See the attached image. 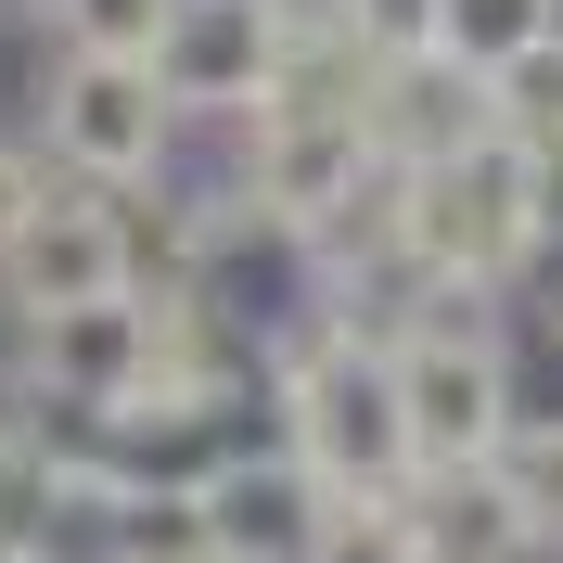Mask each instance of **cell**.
I'll list each match as a JSON object with an SVG mask.
<instances>
[{
    "mask_svg": "<svg viewBox=\"0 0 563 563\" xmlns=\"http://www.w3.org/2000/svg\"><path fill=\"white\" fill-rule=\"evenodd\" d=\"M397 410H410V474H474L526 422V372L499 333V295L435 282V308L397 333Z\"/></svg>",
    "mask_w": 563,
    "mask_h": 563,
    "instance_id": "cell-1",
    "label": "cell"
},
{
    "mask_svg": "<svg viewBox=\"0 0 563 563\" xmlns=\"http://www.w3.org/2000/svg\"><path fill=\"white\" fill-rule=\"evenodd\" d=\"M410 256L422 282H461V295H526L538 269V206H526V141H461L435 167H410Z\"/></svg>",
    "mask_w": 563,
    "mask_h": 563,
    "instance_id": "cell-2",
    "label": "cell"
},
{
    "mask_svg": "<svg viewBox=\"0 0 563 563\" xmlns=\"http://www.w3.org/2000/svg\"><path fill=\"white\" fill-rule=\"evenodd\" d=\"M179 129H192V115H179V103H167V77L129 65V52H52V65H38V115H26V141H38L65 179H90V192L167 179Z\"/></svg>",
    "mask_w": 563,
    "mask_h": 563,
    "instance_id": "cell-3",
    "label": "cell"
},
{
    "mask_svg": "<svg viewBox=\"0 0 563 563\" xmlns=\"http://www.w3.org/2000/svg\"><path fill=\"white\" fill-rule=\"evenodd\" d=\"M320 538H333V487L282 449L269 397H256V422L218 449V474H206V551L218 563H320Z\"/></svg>",
    "mask_w": 563,
    "mask_h": 563,
    "instance_id": "cell-4",
    "label": "cell"
},
{
    "mask_svg": "<svg viewBox=\"0 0 563 563\" xmlns=\"http://www.w3.org/2000/svg\"><path fill=\"white\" fill-rule=\"evenodd\" d=\"M141 372H154V308L141 295H90V308H38L13 320V385L52 397V410H129Z\"/></svg>",
    "mask_w": 563,
    "mask_h": 563,
    "instance_id": "cell-5",
    "label": "cell"
},
{
    "mask_svg": "<svg viewBox=\"0 0 563 563\" xmlns=\"http://www.w3.org/2000/svg\"><path fill=\"white\" fill-rule=\"evenodd\" d=\"M154 77L192 129L218 115H256L282 90V0H179L167 38H154Z\"/></svg>",
    "mask_w": 563,
    "mask_h": 563,
    "instance_id": "cell-6",
    "label": "cell"
},
{
    "mask_svg": "<svg viewBox=\"0 0 563 563\" xmlns=\"http://www.w3.org/2000/svg\"><path fill=\"white\" fill-rule=\"evenodd\" d=\"M90 295H129V256H115V192L65 179L52 206H26L13 231H0V320L90 308Z\"/></svg>",
    "mask_w": 563,
    "mask_h": 563,
    "instance_id": "cell-7",
    "label": "cell"
},
{
    "mask_svg": "<svg viewBox=\"0 0 563 563\" xmlns=\"http://www.w3.org/2000/svg\"><path fill=\"white\" fill-rule=\"evenodd\" d=\"M499 129V77L449 65L435 38L422 52H385V77H372V141H385L397 167H435V154H461V141Z\"/></svg>",
    "mask_w": 563,
    "mask_h": 563,
    "instance_id": "cell-8",
    "label": "cell"
},
{
    "mask_svg": "<svg viewBox=\"0 0 563 563\" xmlns=\"http://www.w3.org/2000/svg\"><path fill=\"white\" fill-rule=\"evenodd\" d=\"M397 512H410L422 563H551V551H538V526L512 512V487H499L487 461H474V474H410Z\"/></svg>",
    "mask_w": 563,
    "mask_h": 563,
    "instance_id": "cell-9",
    "label": "cell"
},
{
    "mask_svg": "<svg viewBox=\"0 0 563 563\" xmlns=\"http://www.w3.org/2000/svg\"><path fill=\"white\" fill-rule=\"evenodd\" d=\"M499 487H512V512L538 526V551L563 563V410H526L512 435H499V461H487Z\"/></svg>",
    "mask_w": 563,
    "mask_h": 563,
    "instance_id": "cell-10",
    "label": "cell"
},
{
    "mask_svg": "<svg viewBox=\"0 0 563 563\" xmlns=\"http://www.w3.org/2000/svg\"><path fill=\"white\" fill-rule=\"evenodd\" d=\"M538 38H551V0H435V52H449V65H474V77L526 65Z\"/></svg>",
    "mask_w": 563,
    "mask_h": 563,
    "instance_id": "cell-11",
    "label": "cell"
},
{
    "mask_svg": "<svg viewBox=\"0 0 563 563\" xmlns=\"http://www.w3.org/2000/svg\"><path fill=\"white\" fill-rule=\"evenodd\" d=\"M38 13H52V52H129V65H154L179 0H38Z\"/></svg>",
    "mask_w": 563,
    "mask_h": 563,
    "instance_id": "cell-12",
    "label": "cell"
},
{
    "mask_svg": "<svg viewBox=\"0 0 563 563\" xmlns=\"http://www.w3.org/2000/svg\"><path fill=\"white\" fill-rule=\"evenodd\" d=\"M499 141H526V154L563 141V38H538L526 65H499Z\"/></svg>",
    "mask_w": 563,
    "mask_h": 563,
    "instance_id": "cell-13",
    "label": "cell"
},
{
    "mask_svg": "<svg viewBox=\"0 0 563 563\" xmlns=\"http://www.w3.org/2000/svg\"><path fill=\"white\" fill-rule=\"evenodd\" d=\"M320 563H422V538H410V512H397V499H333Z\"/></svg>",
    "mask_w": 563,
    "mask_h": 563,
    "instance_id": "cell-14",
    "label": "cell"
},
{
    "mask_svg": "<svg viewBox=\"0 0 563 563\" xmlns=\"http://www.w3.org/2000/svg\"><path fill=\"white\" fill-rule=\"evenodd\" d=\"M346 26L372 38V52H422V38H435V0H346Z\"/></svg>",
    "mask_w": 563,
    "mask_h": 563,
    "instance_id": "cell-15",
    "label": "cell"
},
{
    "mask_svg": "<svg viewBox=\"0 0 563 563\" xmlns=\"http://www.w3.org/2000/svg\"><path fill=\"white\" fill-rule=\"evenodd\" d=\"M526 206H538V256H563V141L526 154Z\"/></svg>",
    "mask_w": 563,
    "mask_h": 563,
    "instance_id": "cell-16",
    "label": "cell"
},
{
    "mask_svg": "<svg viewBox=\"0 0 563 563\" xmlns=\"http://www.w3.org/2000/svg\"><path fill=\"white\" fill-rule=\"evenodd\" d=\"M0 563H26V551H13V538H0Z\"/></svg>",
    "mask_w": 563,
    "mask_h": 563,
    "instance_id": "cell-17",
    "label": "cell"
},
{
    "mask_svg": "<svg viewBox=\"0 0 563 563\" xmlns=\"http://www.w3.org/2000/svg\"><path fill=\"white\" fill-rule=\"evenodd\" d=\"M192 563H218V551H192Z\"/></svg>",
    "mask_w": 563,
    "mask_h": 563,
    "instance_id": "cell-18",
    "label": "cell"
},
{
    "mask_svg": "<svg viewBox=\"0 0 563 563\" xmlns=\"http://www.w3.org/2000/svg\"><path fill=\"white\" fill-rule=\"evenodd\" d=\"M551 333H563V320H551Z\"/></svg>",
    "mask_w": 563,
    "mask_h": 563,
    "instance_id": "cell-19",
    "label": "cell"
}]
</instances>
